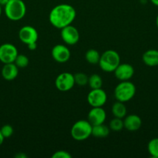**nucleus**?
Returning a JSON list of instances; mask_svg holds the SVG:
<instances>
[{
  "mask_svg": "<svg viewBox=\"0 0 158 158\" xmlns=\"http://www.w3.org/2000/svg\"><path fill=\"white\" fill-rule=\"evenodd\" d=\"M75 9L69 4H59L54 6L49 14V21L54 27L61 29L71 25L75 19Z\"/></svg>",
  "mask_w": 158,
  "mask_h": 158,
  "instance_id": "obj_1",
  "label": "nucleus"
},
{
  "mask_svg": "<svg viewBox=\"0 0 158 158\" xmlns=\"http://www.w3.org/2000/svg\"><path fill=\"white\" fill-rule=\"evenodd\" d=\"M6 16L12 21H19L24 18L26 13V6L23 0H9L4 6Z\"/></svg>",
  "mask_w": 158,
  "mask_h": 158,
  "instance_id": "obj_2",
  "label": "nucleus"
},
{
  "mask_svg": "<svg viewBox=\"0 0 158 158\" xmlns=\"http://www.w3.org/2000/svg\"><path fill=\"white\" fill-rule=\"evenodd\" d=\"M120 56L116 51L108 49L101 55L99 65L105 73H112L120 64Z\"/></svg>",
  "mask_w": 158,
  "mask_h": 158,
  "instance_id": "obj_3",
  "label": "nucleus"
},
{
  "mask_svg": "<svg viewBox=\"0 0 158 158\" xmlns=\"http://www.w3.org/2000/svg\"><path fill=\"white\" fill-rule=\"evenodd\" d=\"M136 86L129 80L121 81L114 89L115 98L118 101L125 103L131 100L136 94Z\"/></svg>",
  "mask_w": 158,
  "mask_h": 158,
  "instance_id": "obj_4",
  "label": "nucleus"
},
{
  "mask_svg": "<svg viewBox=\"0 0 158 158\" xmlns=\"http://www.w3.org/2000/svg\"><path fill=\"white\" fill-rule=\"evenodd\" d=\"M92 132V125L88 120H80L73 124L71 129V135L77 141H84L87 140Z\"/></svg>",
  "mask_w": 158,
  "mask_h": 158,
  "instance_id": "obj_5",
  "label": "nucleus"
},
{
  "mask_svg": "<svg viewBox=\"0 0 158 158\" xmlns=\"http://www.w3.org/2000/svg\"><path fill=\"white\" fill-rule=\"evenodd\" d=\"M74 85L75 83L74 75L71 73H61L57 76L55 80L56 88L60 92H68L71 90Z\"/></svg>",
  "mask_w": 158,
  "mask_h": 158,
  "instance_id": "obj_6",
  "label": "nucleus"
},
{
  "mask_svg": "<svg viewBox=\"0 0 158 158\" xmlns=\"http://www.w3.org/2000/svg\"><path fill=\"white\" fill-rule=\"evenodd\" d=\"M87 100L91 107H102L107 101V94L102 88L93 89L88 93Z\"/></svg>",
  "mask_w": 158,
  "mask_h": 158,
  "instance_id": "obj_7",
  "label": "nucleus"
},
{
  "mask_svg": "<svg viewBox=\"0 0 158 158\" xmlns=\"http://www.w3.org/2000/svg\"><path fill=\"white\" fill-rule=\"evenodd\" d=\"M60 36L62 40L69 46H74L78 43L80 40V33L75 26L68 25L60 29Z\"/></svg>",
  "mask_w": 158,
  "mask_h": 158,
  "instance_id": "obj_8",
  "label": "nucleus"
},
{
  "mask_svg": "<svg viewBox=\"0 0 158 158\" xmlns=\"http://www.w3.org/2000/svg\"><path fill=\"white\" fill-rule=\"evenodd\" d=\"M18 54V49L13 44L3 43L0 46V62L3 64L14 63Z\"/></svg>",
  "mask_w": 158,
  "mask_h": 158,
  "instance_id": "obj_9",
  "label": "nucleus"
},
{
  "mask_svg": "<svg viewBox=\"0 0 158 158\" xmlns=\"http://www.w3.org/2000/svg\"><path fill=\"white\" fill-rule=\"evenodd\" d=\"M38 37L39 35L37 29L31 26H23L19 31V39L26 46L32 43H37Z\"/></svg>",
  "mask_w": 158,
  "mask_h": 158,
  "instance_id": "obj_10",
  "label": "nucleus"
},
{
  "mask_svg": "<svg viewBox=\"0 0 158 158\" xmlns=\"http://www.w3.org/2000/svg\"><path fill=\"white\" fill-rule=\"evenodd\" d=\"M51 56L54 61L60 63H64L70 60L71 51L65 45L57 44L52 48Z\"/></svg>",
  "mask_w": 158,
  "mask_h": 158,
  "instance_id": "obj_11",
  "label": "nucleus"
},
{
  "mask_svg": "<svg viewBox=\"0 0 158 158\" xmlns=\"http://www.w3.org/2000/svg\"><path fill=\"white\" fill-rule=\"evenodd\" d=\"M115 77L120 81L129 80L134 75V68L129 63H120L114 72Z\"/></svg>",
  "mask_w": 158,
  "mask_h": 158,
  "instance_id": "obj_12",
  "label": "nucleus"
},
{
  "mask_svg": "<svg viewBox=\"0 0 158 158\" xmlns=\"http://www.w3.org/2000/svg\"><path fill=\"white\" fill-rule=\"evenodd\" d=\"M106 120V112L102 107H92L88 114V121L92 126L104 123Z\"/></svg>",
  "mask_w": 158,
  "mask_h": 158,
  "instance_id": "obj_13",
  "label": "nucleus"
},
{
  "mask_svg": "<svg viewBox=\"0 0 158 158\" xmlns=\"http://www.w3.org/2000/svg\"><path fill=\"white\" fill-rule=\"evenodd\" d=\"M124 128L129 131H136L142 126V119L136 114H129L123 119Z\"/></svg>",
  "mask_w": 158,
  "mask_h": 158,
  "instance_id": "obj_14",
  "label": "nucleus"
},
{
  "mask_svg": "<svg viewBox=\"0 0 158 158\" xmlns=\"http://www.w3.org/2000/svg\"><path fill=\"white\" fill-rule=\"evenodd\" d=\"M1 74L4 80L12 81L18 77L19 68L14 63H6L2 68Z\"/></svg>",
  "mask_w": 158,
  "mask_h": 158,
  "instance_id": "obj_15",
  "label": "nucleus"
},
{
  "mask_svg": "<svg viewBox=\"0 0 158 158\" xmlns=\"http://www.w3.org/2000/svg\"><path fill=\"white\" fill-rule=\"evenodd\" d=\"M144 64L150 67H155L158 66V50L148 49L146 51L142 56Z\"/></svg>",
  "mask_w": 158,
  "mask_h": 158,
  "instance_id": "obj_16",
  "label": "nucleus"
},
{
  "mask_svg": "<svg viewBox=\"0 0 158 158\" xmlns=\"http://www.w3.org/2000/svg\"><path fill=\"white\" fill-rule=\"evenodd\" d=\"M110 128L104 123L99 125L92 126V132L91 135L97 138H105L109 135Z\"/></svg>",
  "mask_w": 158,
  "mask_h": 158,
  "instance_id": "obj_17",
  "label": "nucleus"
},
{
  "mask_svg": "<svg viewBox=\"0 0 158 158\" xmlns=\"http://www.w3.org/2000/svg\"><path fill=\"white\" fill-rule=\"evenodd\" d=\"M112 113L114 117L123 119L127 115L126 106H125L124 103L117 100L116 103H113L112 106Z\"/></svg>",
  "mask_w": 158,
  "mask_h": 158,
  "instance_id": "obj_18",
  "label": "nucleus"
},
{
  "mask_svg": "<svg viewBox=\"0 0 158 158\" xmlns=\"http://www.w3.org/2000/svg\"><path fill=\"white\" fill-rule=\"evenodd\" d=\"M85 60L88 63L92 65L99 64V60H100L101 54L98 50L94 49H90L85 53Z\"/></svg>",
  "mask_w": 158,
  "mask_h": 158,
  "instance_id": "obj_19",
  "label": "nucleus"
},
{
  "mask_svg": "<svg viewBox=\"0 0 158 158\" xmlns=\"http://www.w3.org/2000/svg\"><path fill=\"white\" fill-rule=\"evenodd\" d=\"M102 84H103V81L101 76H99V74H92L88 77V85L91 89L102 88Z\"/></svg>",
  "mask_w": 158,
  "mask_h": 158,
  "instance_id": "obj_20",
  "label": "nucleus"
},
{
  "mask_svg": "<svg viewBox=\"0 0 158 158\" xmlns=\"http://www.w3.org/2000/svg\"><path fill=\"white\" fill-rule=\"evenodd\" d=\"M147 151L152 157L158 158V137L153 138L149 141Z\"/></svg>",
  "mask_w": 158,
  "mask_h": 158,
  "instance_id": "obj_21",
  "label": "nucleus"
},
{
  "mask_svg": "<svg viewBox=\"0 0 158 158\" xmlns=\"http://www.w3.org/2000/svg\"><path fill=\"white\" fill-rule=\"evenodd\" d=\"M109 128L112 131H120L124 128L123 120L122 118L114 117L109 123Z\"/></svg>",
  "mask_w": 158,
  "mask_h": 158,
  "instance_id": "obj_22",
  "label": "nucleus"
},
{
  "mask_svg": "<svg viewBox=\"0 0 158 158\" xmlns=\"http://www.w3.org/2000/svg\"><path fill=\"white\" fill-rule=\"evenodd\" d=\"M14 63L17 66V67L20 69H23V68L27 67V66L29 63V60L26 55H23V54H18L15 58Z\"/></svg>",
  "mask_w": 158,
  "mask_h": 158,
  "instance_id": "obj_23",
  "label": "nucleus"
},
{
  "mask_svg": "<svg viewBox=\"0 0 158 158\" xmlns=\"http://www.w3.org/2000/svg\"><path fill=\"white\" fill-rule=\"evenodd\" d=\"M74 77L75 84L78 85L80 86L88 85V77L84 73H77L74 74Z\"/></svg>",
  "mask_w": 158,
  "mask_h": 158,
  "instance_id": "obj_24",
  "label": "nucleus"
},
{
  "mask_svg": "<svg viewBox=\"0 0 158 158\" xmlns=\"http://www.w3.org/2000/svg\"><path fill=\"white\" fill-rule=\"evenodd\" d=\"M0 132L2 133V136L5 137V139H6V138H9V137H10L13 134L14 130H13V127H12L11 125L5 124L1 127V129H0Z\"/></svg>",
  "mask_w": 158,
  "mask_h": 158,
  "instance_id": "obj_25",
  "label": "nucleus"
},
{
  "mask_svg": "<svg viewBox=\"0 0 158 158\" xmlns=\"http://www.w3.org/2000/svg\"><path fill=\"white\" fill-rule=\"evenodd\" d=\"M71 154L66 151H57L52 155V158H71Z\"/></svg>",
  "mask_w": 158,
  "mask_h": 158,
  "instance_id": "obj_26",
  "label": "nucleus"
},
{
  "mask_svg": "<svg viewBox=\"0 0 158 158\" xmlns=\"http://www.w3.org/2000/svg\"><path fill=\"white\" fill-rule=\"evenodd\" d=\"M27 47L29 50H32V51L35 50L37 47V43H30V44H28Z\"/></svg>",
  "mask_w": 158,
  "mask_h": 158,
  "instance_id": "obj_27",
  "label": "nucleus"
},
{
  "mask_svg": "<svg viewBox=\"0 0 158 158\" xmlns=\"http://www.w3.org/2000/svg\"><path fill=\"white\" fill-rule=\"evenodd\" d=\"M9 0H0V5L4 7V6H6L8 2H9Z\"/></svg>",
  "mask_w": 158,
  "mask_h": 158,
  "instance_id": "obj_28",
  "label": "nucleus"
},
{
  "mask_svg": "<svg viewBox=\"0 0 158 158\" xmlns=\"http://www.w3.org/2000/svg\"><path fill=\"white\" fill-rule=\"evenodd\" d=\"M4 140H5V137H3L2 133L0 132V146H2V144L3 142H4Z\"/></svg>",
  "mask_w": 158,
  "mask_h": 158,
  "instance_id": "obj_29",
  "label": "nucleus"
},
{
  "mask_svg": "<svg viewBox=\"0 0 158 158\" xmlns=\"http://www.w3.org/2000/svg\"><path fill=\"white\" fill-rule=\"evenodd\" d=\"M150 2H152V4H153L154 6H157L158 7V0H150Z\"/></svg>",
  "mask_w": 158,
  "mask_h": 158,
  "instance_id": "obj_30",
  "label": "nucleus"
},
{
  "mask_svg": "<svg viewBox=\"0 0 158 158\" xmlns=\"http://www.w3.org/2000/svg\"><path fill=\"white\" fill-rule=\"evenodd\" d=\"M16 157H18V158H25V157H26V156L24 155V154H17V155H16Z\"/></svg>",
  "mask_w": 158,
  "mask_h": 158,
  "instance_id": "obj_31",
  "label": "nucleus"
},
{
  "mask_svg": "<svg viewBox=\"0 0 158 158\" xmlns=\"http://www.w3.org/2000/svg\"><path fill=\"white\" fill-rule=\"evenodd\" d=\"M156 27H157V29H158V15H157V16H156Z\"/></svg>",
  "mask_w": 158,
  "mask_h": 158,
  "instance_id": "obj_32",
  "label": "nucleus"
},
{
  "mask_svg": "<svg viewBox=\"0 0 158 158\" xmlns=\"http://www.w3.org/2000/svg\"><path fill=\"white\" fill-rule=\"evenodd\" d=\"M2 6L1 5H0V17H1V15H2Z\"/></svg>",
  "mask_w": 158,
  "mask_h": 158,
  "instance_id": "obj_33",
  "label": "nucleus"
}]
</instances>
